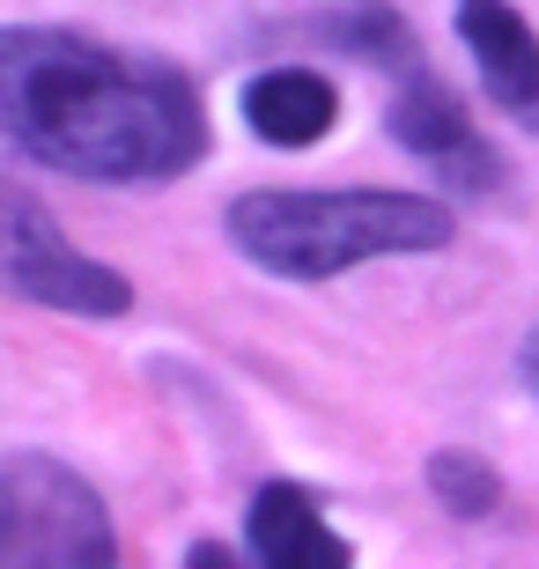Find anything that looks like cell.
<instances>
[{"instance_id":"7a4b0ae2","label":"cell","mask_w":539,"mask_h":569,"mask_svg":"<svg viewBox=\"0 0 539 569\" xmlns=\"http://www.w3.org/2000/svg\"><path fill=\"white\" fill-rule=\"evenodd\" d=\"M229 244L267 274L332 281L385 252H443L451 208L415 192H244L229 208Z\"/></svg>"},{"instance_id":"30bf717a","label":"cell","mask_w":539,"mask_h":569,"mask_svg":"<svg viewBox=\"0 0 539 569\" xmlns=\"http://www.w3.org/2000/svg\"><path fill=\"white\" fill-rule=\"evenodd\" d=\"M429 488L443 496V510H458V518H488V510L502 503L496 466L473 459V451H436L429 459Z\"/></svg>"},{"instance_id":"3957f363","label":"cell","mask_w":539,"mask_h":569,"mask_svg":"<svg viewBox=\"0 0 539 569\" xmlns=\"http://www.w3.org/2000/svg\"><path fill=\"white\" fill-rule=\"evenodd\" d=\"M111 555H119L111 510L74 466L44 451H16L0 466V562L8 569H104Z\"/></svg>"},{"instance_id":"52a82bcc","label":"cell","mask_w":539,"mask_h":569,"mask_svg":"<svg viewBox=\"0 0 539 569\" xmlns=\"http://www.w3.org/2000/svg\"><path fill=\"white\" fill-rule=\"evenodd\" d=\"M244 127L273 148H311L340 127V89L311 67H267L244 89Z\"/></svg>"},{"instance_id":"ba28073f","label":"cell","mask_w":539,"mask_h":569,"mask_svg":"<svg viewBox=\"0 0 539 569\" xmlns=\"http://www.w3.org/2000/svg\"><path fill=\"white\" fill-rule=\"evenodd\" d=\"M259 562H296V569H348V540L318 518V503L289 481H267L251 496V526H244Z\"/></svg>"},{"instance_id":"8992f818","label":"cell","mask_w":539,"mask_h":569,"mask_svg":"<svg viewBox=\"0 0 539 569\" xmlns=\"http://www.w3.org/2000/svg\"><path fill=\"white\" fill-rule=\"evenodd\" d=\"M458 38L480 67V89L502 111H518L525 127H539V38L510 0H458Z\"/></svg>"},{"instance_id":"6da1fadb","label":"cell","mask_w":539,"mask_h":569,"mask_svg":"<svg viewBox=\"0 0 539 569\" xmlns=\"http://www.w3.org/2000/svg\"><path fill=\"white\" fill-rule=\"evenodd\" d=\"M0 141L89 178V186H156L200 163L208 111L200 89L163 60L111 52L82 30H0Z\"/></svg>"},{"instance_id":"277c9868","label":"cell","mask_w":539,"mask_h":569,"mask_svg":"<svg viewBox=\"0 0 539 569\" xmlns=\"http://www.w3.org/2000/svg\"><path fill=\"white\" fill-rule=\"evenodd\" d=\"M0 281L16 296H30V303L82 311V318H119L133 303L126 274H111L104 259L74 252L67 230L22 186H0Z\"/></svg>"},{"instance_id":"8fae6325","label":"cell","mask_w":539,"mask_h":569,"mask_svg":"<svg viewBox=\"0 0 539 569\" xmlns=\"http://www.w3.org/2000/svg\"><path fill=\"white\" fill-rule=\"evenodd\" d=\"M518 370H525V385H532V392H539V326H532V340H525V348H518Z\"/></svg>"},{"instance_id":"9c48e42d","label":"cell","mask_w":539,"mask_h":569,"mask_svg":"<svg viewBox=\"0 0 539 569\" xmlns=\"http://www.w3.org/2000/svg\"><path fill=\"white\" fill-rule=\"evenodd\" d=\"M332 38L348 44V52H362V60L392 67V74H407V67H421L415 38H407V22H399L392 8H377V0H362V8H348V16H340V30H332Z\"/></svg>"},{"instance_id":"5b68a950","label":"cell","mask_w":539,"mask_h":569,"mask_svg":"<svg viewBox=\"0 0 539 569\" xmlns=\"http://www.w3.org/2000/svg\"><path fill=\"white\" fill-rule=\"evenodd\" d=\"M392 141H399V148H415V156H421V163H429L451 192H488V186L502 178L496 148H488L473 127H466L458 97L436 82L429 67H407V74H399V97H392Z\"/></svg>"}]
</instances>
